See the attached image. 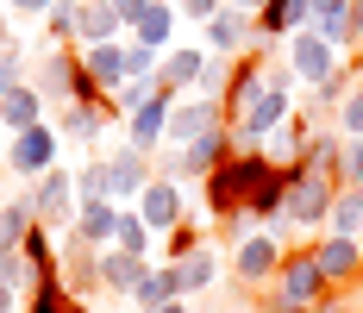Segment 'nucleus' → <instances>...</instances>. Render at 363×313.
<instances>
[{
	"mask_svg": "<svg viewBox=\"0 0 363 313\" xmlns=\"http://www.w3.org/2000/svg\"><path fill=\"white\" fill-rule=\"evenodd\" d=\"M269 170H276V163H269L263 150H245V157L232 150V157H225V163H219V170L207 175V182H201V201H207V219H225V226H232L238 213L251 207L257 182H263Z\"/></svg>",
	"mask_w": 363,
	"mask_h": 313,
	"instance_id": "obj_1",
	"label": "nucleus"
},
{
	"mask_svg": "<svg viewBox=\"0 0 363 313\" xmlns=\"http://www.w3.org/2000/svg\"><path fill=\"white\" fill-rule=\"evenodd\" d=\"M332 201H338V175H320V170H294L289 182V201H282V219L269 232H307V226H326L332 219Z\"/></svg>",
	"mask_w": 363,
	"mask_h": 313,
	"instance_id": "obj_2",
	"label": "nucleus"
},
{
	"mask_svg": "<svg viewBox=\"0 0 363 313\" xmlns=\"http://www.w3.org/2000/svg\"><path fill=\"white\" fill-rule=\"evenodd\" d=\"M269 295H276L282 307H294V313H313L332 295V282L320 276V263H313V244H294L289 257H282V270H276V282H269Z\"/></svg>",
	"mask_w": 363,
	"mask_h": 313,
	"instance_id": "obj_3",
	"label": "nucleus"
},
{
	"mask_svg": "<svg viewBox=\"0 0 363 313\" xmlns=\"http://www.w3.org/2000/svg\"><path fill=\"white\" fill-rule=\"evenodd\" d=\"M38 94H44V106H75V101H107L94 82H88V70H82V50H44V70H38L32 82Z\"/></svg>",
	"mask_w": 363,
	"mask_h": 313,
	"instance_id": "obj_4",
	"label": "nucleus"
},
{
	"mask_svg": "<svg viewBox=\"0 0 363 313\" xmlns=\"http://www.w3.org/2000/svg\"><path fill=\"white\" fill-rule=\"evenodd\" d=\"M282 257H289L282 232H251V238H238L232 244V276H238V288H245V295H263V288L276 282V270H282Z\"/></svg>",
	"mask_w": 363,
	"mask_h": 313,
	"instance_id": "obj_5",
	"label": "nucleus"
},
{
	"mask_svg": "<svg viewBox=\"0 0 363 313\" xmlns=\"http://www.w3.org/2000/svg\"><path fill=\"white\" fill-rule=\"evenodd\" d=\"M26 201H32V213H38L44 232H69V226H75V207H82V201H75V175L63 170V163L38 175L32 188H26Z\"/></svg>",
	"mask_w": 363,
	"mask_h": 313,
	"instance_id": "obj_6",
	"label": "nucleus"
},
{
	"mask_svg": "<svg viewBox=\"0 0 363 313\" xmlns=\"http://www.w3.org/2000/svg\"><path fill=\"white\" fill-rule=\"evenodd\" d=\"M263 88H269V63H263V44H257V50H245V57L232 63V82H225V94H219L225 126H238V119L263 101Z\"/></svg>",
	"mask_w": 363,
	"mask_h": 313,
	"instance_id": "obj_7",
	"label": "nucleus"
},
{
	"mask_svg": "<svg viewBox=\"0 0 363 313\" xmlns=\"http://www.w3.org/2000/svg\"><path fill=\"white\" fill-rule=\"evenodd\" d=\"M176 101H182L176 88H163V82H157V88H150V101L125 119V144H132V150H145L150 163H157V150H163V138H169V106H176Z\"/></svg>",
	"mask_w": 363,
	"mask_h": 313,
	"instance_id": "obj_8",
	"label": "nucleus"
},
{
	"mask_svg": "<svg viewBox=\"0 0 363 313\" xmlns=\"http://www.w3.org/2000/svg\"><path fill=\"white\" fill-rule=\"evenodd\" d=\"M150 182H157V163H150L145 150H132V144L107 150V201L113 207H138V194H145Z\"/></svg>",
	"mask_w": 363,
	"mask_h": 313,
	"instance_id": "obj_9",
	"label": "nucleus"
},
{
	"mask_svg": "<svg viewBox=\"0 0 363 313\" xmlns=\"http://www.w3.org/2000/svg\"><path fill=\"white\" fill-rule=\"evenodd\" d=\"M207 132H225V106L207 101V94H182L176 106H169V150H188L194 138H207Z\"/></svg>",
	"mask_w": 363,
	"mask_h": 313,
	"instance_id": "obj_10",
	"label": "nucleus"
},
{
	"mask_svg": "<svg viewBox=\"0 0 363 313\" xmlns=\"http://www.w3.org/2000/svg\"><path fill=\"white\" fill-rule=\"evenodd\" d=\"M201 44H207V57H219V63H238L245 50H257V19H251V13L219 6L213 19L201 26Z\"/></svg>",
	"mask_w": 363,
	"mask_h": 313,
	"instance_id": "obj_11",
	"label": "nucleus"
},
{
	"mask_svg": "<svg viewBox=\"0 0 363 313\" xmlns=\"http://www.w3.org/2000/svg\"><path fill=\"white\" fill-rule=\"evenodd\" d=\"M338 63H345V57L332 50L326 38H313V32H301V38H289V44H282V70H289L294 82H307V94H313L326 75H338Z\"/></svg>",
	"mask_w": 363,
	"mask_h": 313,
	"instance_id": "obj_12",
	"label": "nucleus"
},
{
	"mask_svg": "<svg viewBox=\"0 0 363 313\" xmlns=\"http://www.w3.org/2000/svg\"><path fill=\"white\" fill-rule=\"evenodd\" d=\"M57 150H63V138H57V126L44 119V126H32V132L6 138V170L26 175V182H38L44 170H57Z\"/></svg>",
	"mask_w": 363,
	"mask_h": 313,
	"instance_id": "obj_13",
	"label": "nucleus"
},
{
	"mask_svg": "<svg viewBox=\"0 0 363 313\" xmlns=\"http://www.w3.org/2000/svg\"><path fill=\"white\" fill-rule=\"evenodd\" d=\"M313 263L332 288H351L363 282V238H345V232H320L313 238Z\"/></svg>",
	"mask_w": 363,
	"mask_h": 313,
	"instance_id": "obj_14",
	"label": "nucleus"
},
{
	"mask_svg": "<svg viewBox=\"0 0 363 313\" xmlns=\"http://www.w3.org/2000/svg\"><path fill=\"white\" fill-rule=\"evenodd\" d=\"M313 26V0H269L263 13H257V44L269 50V44H289Z\"/></svg>",
	"mask_w": 363,
	"mask_h": 313,
	"instance_id": "obj_15",
	"label": "nucleus"
},
{
	"mask_svg": "<svg viewBox=\"0 0 363 313\" xmlns=\"http://www.w3.org/2000/svg\"><path fill=\"white\" fill-rule=\"evenodd\" d=\"M138 219H145L150 232H176L182 219H188V201H182V182H150L145 194H138Z\"/></svg>",
	"mask_w": 363,
	"mask_h": 313,
	"instance_id": "obj_16",
	"label": "nucleus"
},
{
	"mask_svg": "<svg viewBox=\"0 0 363 313\" xmlns=\"http://www.w3.org/2000/svg\"><path fill=\"white\" fill-rule=\"evenodd\" d=\"M113 126V106L107 101H75L57 113V138H75V144H88V150H101V132Z\"/></svg>",
	"mask_w": 363,
	"mask_h": 313,
	"instance_id": "obj_17",
	"label": "nucleus"
},
{
	"mask_svg": "<svg viewBox=\"0 0 363 313\" xmlns=\"http://www.w3.org/2000/svg\"><path fill=\"white\" fill-rule=\"evenodd\" d=\"M207 44H176V50H163V70H157V82L163 88H176V94H194L201 88V75H207Z\"/></svg>",
	"mask_w": 363,
	"mask_h": 313,
	"instance_id": "obj_18",
	"label": "nucleus"
},
{
	"mask_svg": "<svg viewBox=\"0 0 363 313\" xmlns=\"http://www.w3.org/2000/svg\"><path fill=\"white\" fill-rule=\"evenodd\" d=\"M145 257H125V251H119V244H107V251H101V263H94V282H101V288H107V295H119V301H132V295H138V282H145Z\"/></svg>",
	"mask_w": 363,
	"mask_h": 313,
	"instance_id": "obj_19",
	"label": "nucleus"
},
{
	"mask_svg": "<svg viewBox=\"0 0 363 313\" xmlns=\"http://www.w3.org/2000/svg\"><path fill=\"white\" fill-rule=\"evenodd\" d=\"M44 119H50V106H44V94H38L32 82L13 88V94H0V132H6V138L32 132V126H44Z\"/></svg>",
	"mask_w": 363,
	"mask_h": 313,
	"instance_id": "obj_20",
	"label": "nucleus"
},
{
	"mask_svg": "<svg viewBox=\"0 0 363 313\" xmlns=\"http://www.w3.org/2000/svg\"><path fill=\"white\" fill-rule=\"evenodd\" d=\"M82 70H88V82L113 101V94L125 88V38H119V44H88V50H82Z\"/></svg>",
	"mask_w": 363,
	"mask_h": 313,
	"instance_id": "obj_21",
	"label": "nucleus"
},
{
	"mask_svg": "<svg viewBox=\"0 0 363 313\" xmlns=\"http://www.w3.org/2000/svg\"><path fill=\"white\" fill-rule=\"evenodd\" d=\"M176 270V301H194V295H207L219 282V251L213 244H201L194 257H182V263H169Z\"/></svg>",
	"mask_w": 363,
	"mask_h": 313,
	"instance_id": "obj_22",
	"label": "nucleus"
},
{
	"mask_svg": "<svg viewBox=\"0 0 363 313\" xmlns=\"http://www.w3.org/2000/svg\"><path fill=\"white\" fill-rule=\"evenodd\" d=\"M113 226H119V207H113V201H82L69 232L88 244V251H107V244H113Z\"/></svg>",
	"mask_w": 363,
	"mask_h": 313,
	"instance_id": "obj_23",
	"label": "nucleus"
},
{
	"mask_svg": "<svg viewBox=\"0 0 363 313\" xmlns=\"http://www.w3.org/2000/svg\"><path fill=\"white\" fill-rule=\"evenodd\" d=\"M125 38V19L113 13V0H82V38H75V50H88V44H119Z\"/></svg>",
	"mask_w": 363,
	"mask_h": 313,
	"instance_id": "obj_24",
	"label": "nucleus"
},
{
	"mask_svg": "<svg viewBox=\"0 0 363 313\" xmlns=\"http://www.w3.org/2000/svg\"><path fill=\"white\" fill-rule=\"evenodd\" d=\"M307 144H313V119H301V113H294L289 126H282L276 138L263 144V157H269L276 170H301V157H307Z\"/></svg>",
	"mask_w": 363,
	"mask_h": 313,
	"instance_id": "obj_25",
	"label": "nucleus"
},
{
	"mask_svg": "<svg viewBox=\"0 0 363 313\" xmlns=\"http://www.w3.org/2000/svg\"><path fill=\"white\" fill-rule=\"evenodd\" d=\"M176 26H182L176 6H169V0H150V13H145V19H138L125 38H138V44H150V50L163 57V50H176Z\"/></svg>",
	"mask_w": 363,
	"mask_h": 313,
	"instance_id": "obj_26",
	"label": "nucleus"
},
{
	"mask_svg": "<svg viewBox=\"0 0 363 313\" xmlns=\"http://www.w3.org/2000/svg\"><path fill=\"white\" fill-rule=\"evenodd\" d=\"M38 26H44V50H75V38H82V0H57Z\"/></svg>",
	"mask_w": 363,
	"mask_h": 313,
	"instance_id": "obj_27",
	"label": "nucleus"
},
{
	"mask_svg": "<svg viewBox=\"0 0 363 313\" xmlns=\"http://www.w3.org/2000/svg\"><path fill=\"white\" fill-rule=\"evenodd\" d=\"M169 301H176V270L169 263H150L138 295H132V313H157V307H169Z\"/></svg>",
	"mask_w": 363,
	"mask_h": 313,
	"instance_id": "obj_28",
	"label": "nucleus"
},
{
	"mask_svg": "<svg viewBox=\"0 0 363 313\" xmlns=\"http://www.w3.org/2000/svg\"><path fill=\"white\" fill-rule=\"evenodd\" d=\"M38 226V213H32V201H26V194H13V201H6V207H0V257H6V251H19V244H26V232H32Z\"/></svg>",
	"mask_w": 363,
	"mask_h": 313,
	"instance_id": "obj_29",
	"label": "nucleus"
},
{
	"mask_svg": "<svg viewBox=\"0 0 363 313\" xmlns=\"http://www.w3.org/2000/svg\"><path fill=\"white\" fill-rule=\"evenodd\" d=\"M150 238H157V232H150L145 219H138V207H119V226H113V244H119L125 257H145V263H150Z\"/></svg>",
	"mask_w": 363,
	"mask_h": 313,
	"instance_id": "obj_30",
	"label": "nucleus"
},
{
	"mask_svg": "<svg viewBox=\"0 0 363 313\" xmlns=\"http://www.w3.org/2000/svg\"><path fill=\"white\" fill-rule=\"evenodd\" d=\"M338 150H345V138H338V126H313V144H307V157H301V170L338 175Z\"/></svg>",
	"mask_w": 363,
	"mask_h": 313,
	"instance_id": "obj_31",
	"label": "nucleus"
},
{
	"mask_svg": "<svg viewBox=\"0 0 363 313\" xmlns=\"http://www.w3.org/2000/svg\"><path fill=\"white\" fill-rule=\"evenodd\" d=\"M326 232L363 238V188H338V201H332V219H326Z\"/></svg>",
	"mask_w": 363,
	"mask_h": 313,
	"instance_id": "obj_32",
	"label": "nucleus"
},
{
	"mask_svg": "<svg viewBox=\"0 0 363 313\" xmlns=\"http://www.w3.org/2000/svg\"><path fill=\"white\" fill-rule=\"evenodd\" d=\"M357 57H345V63H338V75H326V82H320V88H313V106H332V113H338V106H345V94H351V88H357Z\"/></svg>",
	"mask_w": 363,
	"mask_h": 313,
	"instance_id": "obj_33",
	"label": "nucleus"
},
{
	"mask_svg": "<svg viewBox=\"0 0 363 313\" xmlns=\"http://www.w3.org/2000/svg\"><path fill=\"white\" fill-rule=\"evenodd\" d=\"M75 201H107V150H94L75 170Z\"/></svg>",
	"mask_w": 363,
	"mask_h": 313,
	"instance_id": "obj_34",
	"label": "nucleus"
},
{
	"mask_svg": "<svg viewBox=\"0 0 363 313\" xmlns=\"http://www.w3.org/2000/svg\"><path fill=\"white\" fill-rule=\"evenodd\" d=\"M157 70H163V57L138 38H125V82H157Z\"/></svg>",
	"mask_w": 363,
	"mask_h": 313,
	"instance_id": "obj_35",
	"label": "nucleus"
},
{
	"mask_svg": "<svg viewBox=\"0 0 363 313\" xmlns=\"http://www.w3.org/2000/svg\"><path fill=\"white\" fill-rule=\"evenodd\" d=\"M0 282H6L13 295H32L38 288V270L26 263V251H6V257H0Z\"/></svg>",
	"mask_w": 363,
	"mask_h": 313,
	"instance_id": "obj_36",
	"label": "nucleus"
},
{
	"mask_svg": "<svg viewBox=\"0 0 363 313\" xmlns=\"http://www.w3.org/2000/svg\"><path fill=\"white\" fill-rule=\"evenodd\" d=\"M201 244H207V226H201V219L188 213V219H182L176 232H169V263H182V257H194Z\"/></svg>",
	"mask_w": 363,
	"mask_h": 313,
	"instance_id": "obj_37",
	"label": "nucleus"
},
{
	"mask_svg": "<svg viewBox=\"0 0 363 313\" xmlns=\"http://www.w3.org/2000/svg\"><path fill=\"white\" fill-rule=\"evenodd\" d=\"M332 126H338V138H363V75H357V88L345 94V106H338Z\"/></svg>",
	"mask_w": 363,
	"mask_h": 313,
	"instance_id": "obj_38",
	"label": "nucleus"
},
{
	"mask_svg": "<svg viewBox=\"0 0 363 313\" xmlns=\"http://www.w3.org/2000/svg\"><path fill=\"white\" fill-rule=\"evenodd\" d=\"M338 188H363V138H345L338 150Z\"/></svg>",
	"mask_w": 363,
	"mask_h": 313,
	"instance_id": "obj_39",
	"label": "nucleus"
},
{
	"mask_svg": "<svg viewBox=\"0 0 363 313\" xmlns=\"http://www.w3.org/2000/svg\"><path fill=\"white\" fill-rule=\"evenodd\" d=\"M150 88H157V82H125V88H119V94H113V119H132V113H138V106L150 101Z\"/></svg>",
	"mask_w": 363,
	"mask_h": 313,
	"instance_id": "obj_40",
	"label": "nucleus"
},
{
	"mask_svg": "<svg viewBox=\"0 0 363 313\" xmlns=\"http://www.w3.org/2000/svg\"><path fill=\"white\" fill-rule=\"evenodd\" d=\"M13 88H26V50L19 44L0 50V94H13Z\"/></svg>",
	"mask_w": 363,
	"mask_h": 313,
	"instance_id": "obj_41",
	"label": "nucleus"
},
{
	"mask_svg": "<svg viewBox=\"0 0 363 313\" xmlns=\"http://www.w3.org/2000/svg\"><path fill=\"white\" fill-rule=\"evenodd\" d=\"M169 6H176V19H188V26L201 32V26L213 19V13H219V6H225V0H169Z\"/></svg>",
	"mask_w": 363,
	"mask_h": 313,
	"instance_id": "obj_42",
	"label": "nucleus"
},
{
	"mask_svg": "<svg viewBox=\"0 0 363 313\" xmlns=\"http://www.w3.org/2000/svg\"><path fill=\"white\" fill-rule=\"evenodd\" d=\"M313 313H357V301H351V288H332V295H326Z\"/></svg>",
	"mask_w": 363,
	"mask_h": 313,
	"instance_id": "obj_43",
	"label": "nucleus"
},
{
	"mask_svg": "<svg viewBox=\"0 0 363 313\" xmlns=\"http://www.w3.org/2000/svg\"><path fill=\"white\" fill-rule=\"evenodd\" d=\"M113 13H119V19H125V32H132V26L150 13V0H113Z\"/></svg>",
	"mask_w": 363,
	"mask_h": 313,
	"instance_id": "obj_44",
	"label": "nucleus"
},
{
	"mask_svg": "<svg viewBox=\"0 0 363 313\" xmlns=\"http://www.w3.org/2000/svg\"><path fill=\"white\" fill-rule=\"evenodd\" d=\"M6 6H13V13H26V19H44L57 0H6Z\"/></svg>",
	"mask_w": 363,
	"mask_h": 313,
	"instance_id": "obj_45",
	"label": "nucleus"
},
{
	"mask_svg": "<svg viewBox=\"0 0 363 313\" xmlns=\"http://www.w3.org/2000/svg\"><path fill=\"white\" fill-rule=\"evenodd\" d=\"M332 13H351V0H313V19H332Z\"/></svg>",
	"mask_w": 363,
	"mask_h": 313,
	"instance_id": "obj_46",
	"label": "nucleus"
},
{
	"mask_svg": "<svg viewBox=\"0 0 363 313\" xmlns=\"http://www.w3.org/2000/svg\"><path fill=\"white\" fill-rule=\"evenodd\" d=\"M257 313H294V307H282V301H276V295L263 288V295H257Z\"/></svg>",
	"mask_w": 363,
	"mask_h": 313,
	"instance_id": "obj_47",
	"label": "nucleus"
},
{
	"mask_svg": "<svg viewBox=\"0 0 363 313\" xmlns=\"http://www.w3.org/2000/svg\"><path fill=\"white\" fill-rule=\"evenodd\" d=\"M225 6H232V13H251V19H257V13H263L269 0H225Z\"/></svg>",
	"mask_w": 363,
	"mask_h": 313,
	"instance_id": "obj_48",
	"label": "nucleus"
},
{
	"mask_svg": "<svg viewBox=\"0 0 363 313\" xmlns=\"http://www.w3.org/2000/svg\"><path fill=\"white\" fill-rule=\"evenodd\" d=\"M0 313H19V295H13L6 282H0Z\"/></svg>",
	"mask_w": 363,
	"mask_h": 313,
	"instance_id": "obj_49",
	"label": "nucleus"
},
{
	"mask_svg": "<svg viewBox=\"0 0 363 313\" xmlns=\"http://www.w3.org/2000/svg\"><path fill=\"white\" fill-rule=\"evenodd\" d=\"M157 313H194V307H188V301H169V307H157Z\"/></svg>",
	"mask_w": 363,
	"mask_h": 313,
	"instance_id": "obj_50",
	"label": "nucleus"
},
{
	"mask_svg": "<svg viewBox=\"0 0 363 313\" xmlns=\"http://www.w3.org/2000/svg\"><path fill=\"white\" fill-rule=\"evenodd\" d=\"M194 313H245V307H194Z\"/></svg>",
	"mask_w": 363,
	"mask_h": 313,
	"instance_id": "obj_51",
	"label": "nucleus"
},
{
	"mask_svg": "<svg viewBox=\"0 0 363 313\" xmlns=\"http://www.w3.org/2000/svg\"><path fill=\"white\" fill-rule=\"evenodd\" d=\"M351 6H357V26H363V0H351Z\"/></svg>",
	"mask_w": 363,
	"mask_h": 313,
	"instance_id": "obj_52",
	"label": "nucleus"
},
{
	"mask_svg": "<svg viewBox=\"0 0 363 313\" xmlns=\"http://www.w3.org/2000/svg\"><path fill=\"white\" fill-rule=\"evenodd\" d=\"M0 138H6V132H0Z\"/></svg>",
	"mask_w": 363,
	"mask_h": 313,
	"instance_id": "obj_53",
	"label": "nucleus"
},
{
	"mask_svg": "<svg viewBox=\"0 0 363 313\" xmlns=\"http://www.w3.org/2000/svg\"><path fill=\"white\" fill-rule=\"evenodd\" d=\"M88 313H94V307H88Z\"/></svg>",
	"mask_w": 363,
	"mask_h": 313,
	"instance_id": "obj_54",
	"label": "nucleus"
},
{
	"mask_svg": "<svg viewBox=\"0 0 363 313\" xmlns=\"http://www.w3.org/2000/svg\"><path fill=\"white\" fill-rule=\"evenodd\" d=\"M19 313H26V307H19Z\"/></svg>",
	"mask_w": 363,
	"mask_h": 313,
	"instance_id": "obj_55",
	"label": "nucleus"
}]
</instances>
